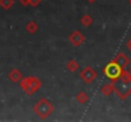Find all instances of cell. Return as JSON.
Masks as SVG:
<instances>
[{
    "label": "cell",
    "mask_w": 131,
    "mask_h": 122,
    "mask_svg": "<svg viewBox=\"0 0 131 122\" xmlns=\"http://www.w3.org/2000/svg\"><path fill=\"white\" fill-rule=\"evenodd\" d=\"M130 73H131V68H130Z\"/></svg>",
    "instance_id": "19"
},
{
    "label": "cell",
    "mask_w": 131,
    "mask_h": 122,
    "mask_svg": "<svg viewBox=\"0 0 131 122\" xmlns=\"http://www.w3.org/2000/svg\"><path fill=\"white\" fill-rule=\"evenodd\" d=\"M79 76H80V79L84 81V83L92 84L93 81L97 79V71H95L92 66H85V68L80 71Z\"/></svg>",
    "instance_id": "5"
},
{
    "label": "cell",
    "mask_w": 131,
    "mask_h": 122,
    "mask_svg": "<svg viewBox=\"0 0 131 122\" xmlns=\"http://www.w3.org/2000/svg\"><path fill=\"white\" fill-rule=\"evenodd\" d=\"M122 71H124V68H122L121 65H118L115 60L110 61V62L103 68V74H104V76L108 78L111 81L117 80V79L120 78V75H121Z\"/></svg>",
    "instance_id": "3"
},
{
    "label": "cell",
    "mask_w": 131,
    "mask_h": 122,
    "mask_svg": "<svg viewBox=\"0 0 131 122\" xmlns=\"http://www.w3.org/2000/svg\"><path fill=\"white\" fill-rule=\"evenodd\" d=\"M115 83H117V84H115V93H116V95L121 101H125L131 94V81H124V80L117 79Z\"/></svg>",
    "instance_id": "4"
},
{
    "label": "cell",
    "mask_w": 131,
    "mask_h": 122,
    "mask_svg": "<svg viewBox=\"0 0 131 122\" xmlns=\"http://www.w3.org/2000/svg\"><path fill=\"white\" fill-rule=\"evenodd\" d=\"M41 1H42V0H29V5L36 8V6H38V5L41 4Z\"/></svg>",
    "instance_id": "15"
},
{
    "label": "cell",
    "mask_w": 131,
    "mask_h": 122,
    "mask_svg": "<svg viewBox=\"0 0 131 122\" xmlns=\"http://www.w3.org/2000/svg\"><path fill=\"white\" fill-rule=\"evenodd\" d=\"M113 60H115L118 65H121L124 69H125L126 66H129V65H130V59H129L125 53H122V52L117 53V55H116V57H115Z\"/></svg>",
    "instance_id": "8"
},
{
    "label": "cell",
    "mask_w": 131,
    "mask_h": 122,
    "mask_svg": "<svg viewBox=\"0 0 131 122\" xmlns=\"http://www.w3.org/2000/svg\"><path fill=\"white\" fill-rule=\"evenodd\" d=\"M101 93L104 97H110L112 93H115V81H111V83H107V84L102 85L101 86Z\"/></svg>",
    "instance_id": "9"
},
{
    "label": "cell",
    "mask_w": 131,
    "mask_h": 122,
    "mask_svg": "<svg viewBox=\"0 0 131 122\" xmlns=\"http://www.w3.org/2000/svg\"><path fill=\"white\" fill-rule=\"evenodd\" d=\"M69 42L74 46V47H79L82 46L84 42H85V37L82 32L79 31H73L70 35H69Z\"/></svg>",
    "instance_id": "6"
},
{
    "label": "cell",
    "mask_w": 131,
    "mask_h": 122,
    "mask_svg": "<svg viewBox=\"0 0 131 122\" xmlns=\"http://www.w3.org/2000/svg\"><path fill=\"white\" fill-rule=\"evenodd\" d=\"M66 69H68L70 73H75V71L79 70V62H78L77 60L71 59V60H69V61L66 62Z\"/></svg>",
    "instance_id": "11"
},
{
    "label": "cell",
    "mask_w": 131,
    "mask_h": 122,
    "mask_svg": "<svg viewBox=\"0 0 131 122\" xmlns=\"http://www.w3.org/2000/svg\"><path fill=\"white\" fill-rule=\"evenodd\" d=\"M19 86L22 88V90L27 94V95H33L42 85L41 79H38L37 76H26L18 83Z\"/></svg>",
    "instance_id": "2"
},
{
    "label": "cell",
    "mask_w": 131,
    "mask_h": 122,
    "mask_svg": "<svg viewBox=\"0 0 131 122\" xmlns=\"http://www.w3.org/2000/svg\"><path fill=\"white\" fill-rule=\"evenodd\" d=\"M126 47H127V48L131 51V38H129V40H127V42H126Z\"/></svg>",
    "instance_id": "17"
},
{
    "label": "cell",
    "mask_w": 131,
    "mask_h": 122,
    "mask_svg": "<svg viewBox=\"0 0 131 122\" xmlns=\"http://www.w3.org/2000/svg\"><path fill=\"white\" fill-rule=\"evenodd\" d=\"M85 1H88V3H90V4H93V3H95L97 0H85Z\"/></svg>",
    "instance_id": "18"
},
{
    "label": "cell",
    "mask_w": 131,
    "mask_h": 122,
    "mask_svg": "<svg viewBox=\"0 0 131 122\" xmlns=\"http://www.w3.org/2000/svg\"><path fill=\"white\" fill-rule=\"evenodd\" d=\"M80 23L84 26V27H90L93 24V17L89 15V14H84L82 18H80Z\"/></svg>",
    "instance_id": "13"
},
{
    "label": "cell",
    "mask_w": 131,
    "mask_h": 122,
    "mask_svg": "<svg viewBox=\"0 0 131 122\" xmlns=\"http://www.w3.org/2000/svg\"><path fill=\"white\" fill-rule=\"evenodd\" d=\"M130 4H131V0H130Z\"/></svg>",
    "instance_id": "20"
},
{
    "label": "cell",
    "mask_w": 131,
    "mask_h": 122,
    "mask_svg": "<svg viewBox=\"0 0 131 122\" xmlns=\"http://www.w3.org/2000/svg\"><path fill=\"white\" fill-rule=\"evenodd\" d=\"M75 99H77L78 103H80V104H85V103H88V101H89V95H88L85 92L82 90V92H79V93L77 94Z\"/></svg>",
    "instance_id": "12"
},
{
    "label": "cell",
    "mask_w": 131,
    "mask_h": 122,
    "mask_svg": "<svg viewBox=\"0 0 131 122\" xmlns=\"http://www.w3.org/2000/svg\"><path fill=\"white\" fill-rule=\"evenodd\" d=\"M8 79L12 81V83H14V84H18L19 81L23 79V73L18 68H14V69H12L8 73Z\"/></svg>",
    "instance_id": "7"
},
{
    "label": "cell",
    "mask_w": 131,
    "mask_h": 122,
    "mask_svg": "<svg viewBox=\"0 0 131 122\" xmlns=\"http://www.w3.org/2000/svg\"><path fill=\"white\" fill-rule=\"evenodd\" d=\"M26 31H27L29 35H35V33L38 31V24H37L35 20H29V22L26 24Z\"/></svg>",
    "instance_id": "10"
},
{
    "label": "cell",
    "mask_w": 131,
    "mask_h": 122,
    "mask_svg": "<svg viewBox=\"0 0 131 122\" xmlns=\"http://www.w3.org/2000/svg\"><path fill=\"white\" fill-rule=\"evenodd\" d=\"M13 5H14V0H0V6H1L4 10L12 9Z\"/></svg>",
    "instance_id": "14"
},
{
    "label": "cell",
    "mask_w": 131,
    "mask_h": 122,
    "mask_svg": "<svg viewBox=\"0 0 131 122\" xmlns=\"http://www.w3.org/2000/svg\"><path fill=\"white\" fill-rule=\"evenodd\" d=\"M19 3H20L23 6H28V5H29V0H19Z\"/></svg>",
    "instance_id": "16"
},
{
    "label": "cell",
    "mask_w": 131,
    "mask_h": 122,
    "mask_svg": "<svg viewBox=\"0 0 131 122\" xmlns=\"http://www.w3.org/2000/svg\"><path fill=\"white\" fill-rule=\"evenodd\" d=\"M55 111L53 104L47 99V98H41L36 102V104L33 106V112L41 118V120H46Z\"/></svg>",
    "instance_id": "1"
}]
</instances>
